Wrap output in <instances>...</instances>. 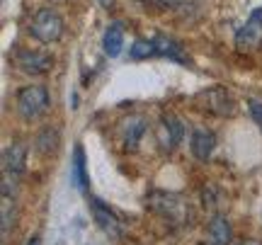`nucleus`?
Wrapping results in <instances>:
<instances>
[{
	"mask_svg": "<svg viewBox=\"0 0 262 245\" xmlns=\"http://www.w3.org/2000/svg\"><path fill=\"white\" fill-rule=\"evenodd\" d=\"M15 63H17L19 71H25L29 76H44L51 71L54 66V58L41 54V51H29V49H22L15 54Z\"/></svg>",
	"mask_w": 262,
	"mask_h": 245,
	"instance_id": "obj_6",
	"label": "nucleus"
},
{
	"mask_svg": "<svg viewBox=\"0 0 262 245\" xmlns=\"http://www.w3.org/2000/svg\"><path fill=\"white\" fill-rule=\"evenodd\" d=\"M29 32L41 44H54V41H58V39L63 37V19H61V15H58L56 10L41 8L34 15V19H32Z\"/></svg>",
	"mask_w": 262,
	"mask_h": 245,
	"instance_id": "obj_1",
	"label": "nucleus"
},
{
	"mask_svg": "<svg viewBox=\"0 0 262 245\" xmlns=\"http://www.w3.org/2000/svg\"><path fill=\"white\" fill-rule=\"evenodd\" d=\"M100 5L102 8H112V0H100Z\"/></svg>",
	"mask_w": 262,
	"mask_h": 245,
	"instance_id": "obj_20",
	"label": "nucleus"
},
{
	"mask_svg": "<svg viewBox=\"0 0 262 245\" xmlns=\"http://www.w3.org/2000/svg\"><path fill=\"white\" fill-rule=\"evenodd\" d=\"M148 204L158 214H163L170 221H178V224H185L189 216V209L185 204V199L178 197V194H168V192H153L148 197Z\"/></svg>",
	"mask_w": 262,
	"mask_h": 245,
	"instance_id": "obj_3",
	"label": "nucleus"
},
{
	"mask_svg": "<svg viewBox=\"0 0 262 245\" xmlns=\"http://www.w3.org/2000/svg\"><path fill=\"white\" fill-rule=\"evenodd\" d=\"M90 209H93V216L97 221V226L102 228L110 238H122V221L117 218V214H112V209L104 207L102 199L93 197L90 199Z\"/></svg>",
	"mask_w": 262,
	"mask_h": 245,
	"instance_id": "obj_7",
	"label": "nucleus"
},
{
	"mask_svg": "<svg viewBox=\"0 0 262 245\" xmlns=\"http://www.w3.org/2000/svg\"><path fill=\"white\" fill-rule=\"evenodd\" d=\"M73 182L75 187L80 192H88L90 187V180H88V165H85V151L83 146H75V153H73Z\"/></svg>",
	"mask_w": 262,
	"mask_h": 245,
	"instance_id": "obj_14",
	"label": "nucleus"
},
{
	"mask_svg": "<svg viewBox=\"0 0 262 245\" xmlns=\"http://www.w3.org/2000/svg\"><path fill=\"white\" fill-rule=\"evenodd\" d=\"M102 47L107 56H119L124 47V25L122 22H112L110 27L104 29L102 37Z\"/></svg>",
	"mask_w": 262,
	"mask_h": 245,
	"instance_id": "obj_11",
	"label": "nucleus"
},
{
	"mask_svg": "<svg viewBox=\"0 0 262 245\" xmlns=\"http://www.w3.org/2000/svg\"><path fill=\"white\" fill-rule=\"evenodd\" d=\"M17 112L27 119L34 122L41 114L49 112V93L44 85H27L17 93Z\"/></svg>",
	"mask_w": 262,
	"mask_h": 245,
	"instance_id": "obj_2",
	"label": "nucleus"
},
{
	"mask_svg": "<svg viewBox=\"0 0 262 245\" xmlns=\"http://www.w3.org/2000/svg\"><path fill=\"white\" fill-rule=\"evenodd\" d=\"M15 197L10 192V185L3 182V204H0V218H3V238L10 236V228L15 224Z\"/></svg>",
	"mask_w": 262,
	"mask_h": 245,
	"instance_id": "obj_12",
	"label": "nucleus"
},
{
	"mask_svg": "<svg viewBox=\"0 0 262 245\" xmlns=\"http://www.w3.org/2000/svg\"><path fill=\"white\" fill-rule=\"evenodd\" d=\"M248 107H250V114H253V122L262 129V102L260 100H250Z\"/></svg>",
	"mask_w": 262,
	"mask_h": 245,
	"instance_id": "obj_19",
	"label": "nucleus"
},
{
	"mask_svg": "<svg viewBox=\"0 0 262 245\" xmlns=\"http://www.w3.org/2000/svg\"><path fill=\"white\" fill-rule=\"evenodd\" d=\"M119 131H122L124 148H126V151H136L141 136L146 131V119H143V117H131V119H126V122L122 124Z\"/></svg>",
	"mask_w": 262,
	"mask_h": 245,
	"instance_id": "obj_10",
	"label": "nucleus"
},
{
	"mask_svg": "<svg viewBox=\"0 0 262 245\" xmlns=\"http://www.w3.org/2000/svg\"><path fill=\"white\" fill-rule=\"evenodd\" d=\"M27 245H39V238H37V236H34V238H29Z\"/></svg>",
	"mask_w": 262,
	"mask_h": 245,
	"instance_id": "obj_22",
	"label": "nucleus"
},
{
	"mask_svg": "<svg viewBox=\"0 0 262 245\" xmlns=\"http://www.w3.org/2000/svg\"><path fill=\"white\" fill-rule=\"evenodd\" d=\"M25 161H27V148H25V143H10L5 153H3V168L8 175H19L22 170H25Z\"/></svg>",
	"mask_w": 262,
	"mask_h": 245,
	"instance_id": "obj_9",
	"label": "nucleus"
},
{
	"mask_svg": "<svg viewBox=\"0 0 262 245\" xmlns=\"http://www.w3.org/2000/svg\"><path fill=\"white\" fill-rule=\"evenodd\" d=\"M216 136L211 131H194L192 133V153L199 161H209V155L214 153Z\"/></svg>",
	"mask_w": 262,
	"mask_h": 245,
	"instance_id": "obj_13",
	"label": "nucleus"
},
{
	"mask_svg": "<svg viewBox=\"0 0 262 245\" xmlns=\"http://www.w3.org/2000/svg\"><path fill=\"white\" fill-rule=\"evenodd\" d=\"M56 143H58V133H54V129H47V131L39 133L37 148L41 153H51V151H56Z\"/></svg>",
	"mask_w": 262,
	"mask_h": 245,
	"instance_id": "obj_18",
	"label": "nucleus"
},
{
	"mask_svg": "<svg viewBox=\"0 0 262 245\" xmlns=\"http://www.w3.org/2000/svg\"><path fill=\"white\" fill-rule=\"evenodd\" d=\"M129 56L134 58V61H143V58L158 56V47H156V41H153V39H139V41H134V44H131Z\"/></svg>",
	"mask_w": 262,
	"mask_h": 245,
	"instance_id": "obj_17",
	"label": "nucleus"
},
{
	"mask_svg": "<svg viewBox=\"0 0 262 245\" xmlns=\"http://www.w3.org/2000/svg\"><path fill=\"white\" fill-rule=\"evenodd\" d=\"M231 243V224L224 216H216L209 224V245H228Z\"/></svg>",
	"mask_w": 262,
	"mask_h": 245,
	"instance_id": "obj_15",
	"label": "nucleus"
},
{
	"mask_svg": "<svg viewBox=\"0 0 262 245\" xmlns=\"http://www.w3.org/2000/svg\"><path fill=\"white\" fill-rule=\"evenodd\" d=\"M204 100V109H209L211 114H219V117H231L235 112V102L233 97L226 93L224 87H211L206 93L199 95Z\"/></svg>",
	"mask_w": 262,
	"mask_h": 245,
	"instance_id": "obj_8",
	"label": "nucleus"
},
{
	"mask_svg": "<svg viewBox=\"0 0 262 245\" xmlns=\"http://www.w3.org/2000/svg\"><path fill=\"white\" fill-rule=\"evenodd\" d=\"M182 122H180L175 114H165L163 119H160L158 129H156V141L163 151H175L178 148V143L182 141Z\"/></svg>",
	"mask_w": 262,
	"mask_h": 245,
	"instance_id": "obj_5",
	"label": "nucleus"
},
{
	"mask_svg": "<svg viewBox=\"0 0 262 245\" xmlns=\"http://www.w3.org/2000/svg\"><path fill=\"white\" fill-rule=\"evenodd\" d=\"M153 41L158 47V56H168L172 61H178V63H187V56L182 54V47H180L178 41H172L170 37H163V34H158Z\"/></svg>",
	"mask_w": 262,
	"mask_h": 245,
	"instance_id": "obj_16",
	"label": "nucleus"
},
{
	"mask_svg": "<svg viewBox=\"0 0 262 245\" xmlns=\"http://www.w3.org/2000/svg\"><path fill=\"white\" fill-rule=\"evenodd\" d=\"M241 245H262V243H260V240H243Z\"/></svg>",
	"mask_w": 262,
	"mask_h": 245,
	"instance_id": "obj_21",
	"label": "nucleus"
},
{
	"mask_svg": "<svg viewBox=\"0 0 262 245\" xmlns=\"http://www.w3.org/2000/svg\"><path fill=\"white\" fill-rule=\"evenodd\" d=\"M262 44V8L253 10V15L248 17L243 27L238 29L235 34V47L241 51H248V49H257Z\"/></svg>",
	"mask_w": 262,
	"mask_h": 245,
	"instance_id": "obj_4",
	"label": "nucleus"
}]
</instances>
